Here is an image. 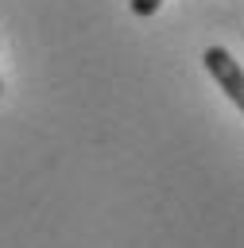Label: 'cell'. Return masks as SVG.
<instances>
[{
  "instance_id": "6da1fadb",
  "label": "cell",
  "mask_w": 244,
  "mask_h": 248,
  "mask_svg": "<svg viewBox=\"0 0 244 248\" xmlns=\"http://www.w3.org/2000/svg\"><path fill=\"white\" fill-rule=\"evenodd\" d=\"M201 62H205V70L213 74V81L225 89V97H229L232 105H244V74H240V62H236L225 46H205Z\"/></svg>"
},
{
  "instance_id": "3957f363",
  "label": "cell",
  "mask_w": 244,
  "mask_h": 248,
  "mask_svg": "<svg viewBox=\"0 0 244 248\" xmlns=\"http://www.w3.org/2000/svg\"><path fill=\"white\" fill-rule=\"evenodd\" d=\"M0 93H4V85H0Z\"/></svg>"
},
{
  "instance_id": "7a4b0ae2",
  "label": "cell",
  "mask_w": 244,
  "mask_h": 248,
  "mask_svg": "<svg viewBox=\"0 0 244 248\" xmlns=\"http://www.w3.org/2000/svg\"><path fill=\"white\" fill-rule=\"evenodd\" d=\"M159 8H163V0H132V16H139V19L155 16Z\"/></svg>"
}]
</instances>
